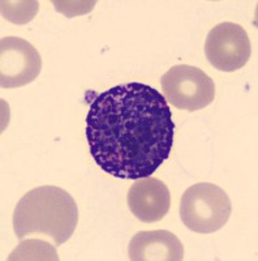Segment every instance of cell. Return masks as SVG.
Masks as SVG:
<instances>
[{
  "label": "cell",
  "mask_w": 258,
  "mask_h": 261,
  "mask_svg": "<svg viewBox=\"0 0 258 261\" xmlns=\"http://www.w3.org/2000/svg\"><path fill=\"white\" fill-rule=\"evenodd\" d=\"M175 123L153 86L127 83L95 95L86 115V140L95 163L124 180L152 176L171 154Z\"/></svg>",
  "instance_id": "6da1fadb"
},
{
  "label": "cell",
  "mask_w": 258,
  "mask_h": 261,
  "mask_svg": "<svg viewBox=\"0 0 258 261\" xmlns=\"http://www.w3.org/2000/svg\"><path fill=\"white\" fill-rule=\"evenodd\" d=\"M8 260H52L59 261L56 249L41 239H25L8 256Z\"/></svg>",
  "instance_id": "9c48e42d"
},
{
  "label": "cell",
  "mask_w": 258,
  "mask_h": 261,
  "mask_svg": "<svg viewBox=\"0 0 258 261\" xmlns=\"http://www.w3.org/2000/svg\"><path fill=\"white\" fill-rule=\"evenodd\" d=\"M78 223V209L67 191L43 186L25 193L13 213V228L18 241L32 234L48 237L55 246L71 239Z\"/></svg>",
  "instance_id": "7a4b0ae2"
},
{
  "label": "cell",
  "mask_w": 258,
  "mask_h": 261,
  "mask_svg": "<svg viewBox=\"0 0 258 261\" xmlns=\"http://www.w3.org/2000/svg\"><path fill=\"white\" fill-rule=\"evenodd\" d=\"M42 69V58L32 43L18 37L0 41V85L3 89L33 83Z\"/></svg>",
  "instance_id": "8992f818"
},
{
  "label": "cell",
  "mask_w": 258,
  "mask_h": 261,
  "mask_svg": "<svg viewBox=\"0 0 258 261\" xmlns=\"http://www.w3.org/2000/svg\"><path fill=\"white\" fill-rule=\"evenodd\" d=\"M205 54L214 68L223 72L239 71L252 55L248 33L241 25L222 22L209 32Z\"/></svg>",
  "instance_id": "5b68a950"
},
{
  "label": "cell",
  "mask_w": 258,
  "mask_h": 261,
  "mask_svg": "<svg viewBox=\"0 0 258 261\" xmlns=\"http://www.w3.org/2000/svg\"><path fill=\"white\" fill-rule=\"evenodd\" d=\"M232 205L223 188L213 183H197L180 200V218L190 231L211 234L228 222Z\"/></svg>",
  "instance_id": "3957f363"
},
{
  "label": "cell",
  "mask_w": 258,
  "mask_h": 261,
  "mask_svg": "<svg viewBox=\"0 0 258 261\" xmlns=\"http://www.w3.org/2000/svg\"><path fill=\"white\" fill-rule=\"evenodd\" d=\"M128 206L137 220L145 223L159 222L168 214L171 193L168 187L154 176L137 179L127 195Z\"/></svg>",
  "instance_id": "52a82bcc"
},
{
  "label": "cell",
  "mask_w": 258,
  "mask_h": 261,
  "mask_svg": "<svg viewBox=\"0 0 258 261\" xmlns=\"http://www.w3.org/2000/svg\"><path fill=\"white\" fill-rule=\"evenodd\" d=\"M58 12L67 17H74L90 12L95 6V2H52Z\"/></svg>",
  "instance_id": "8fae6325"
},
{
  "label": "cell",
  "mask_w": 258,
  "mask_h": 261,
  "mask_svg": "<svg viewBox=\"0 0 258 261\" xmlns=\"http://www.w3.org/2000/svg\"><path fill=\"white\" fill-rule=\"evenodd\" d=\"M128 257L132 261H181L184 246L167 230L139 231L129 242Z\"/></svg>",
  "instance_id": "ba28073f"
},
{
  "label": "cell",
  "mask_w": 258,
  "mask_h": 261,
  "mask_svg": "<svg viewBox=\"0 0 258 261\" xmlns=\"http://www.w3.org/2000/svg\"><path fill=\"white\" fill-rule=\"evenodd\" d=\"M160 85L166 101L179 110H202L215 98L213 79L193 65H174L162 76Z\"/></svg>",
  "instance_id": "277c9868"
},
{
  "label": "cell",
  "mask_w": 258,
  "mask_h": 261,
  "mask_svg": "<svg viewBox=\"0 0 258 261\" xmlns=\"http://www.w3.org/2000/svg\"><path fill=\"white\" fill-rule=\"evenodd\" d=\"M2 16L9 22L25 25L33 20L38 13L39 3L37 0H16V2H2Z\"/></svg>",
  "instance_id": "30bf717a"
}]
</instances>
